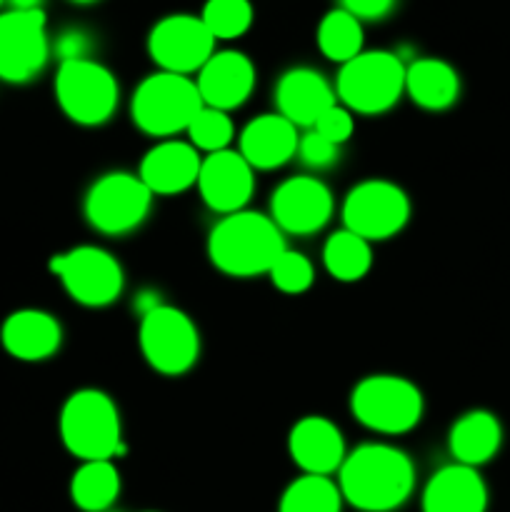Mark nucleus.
Returning a JSON list of instances; mask_svg holds the SVG:
<instances>
[{
	"label": "nucleus",
	"mask_w": 510,
	"mask_h": 512,
	"mask_svg": "<svg viewBox=\"0 0 510 512\" xmlns=\"http://www.w3.org/2000/svg\"><path fill=\"white\" fill-rule=\"evenodd\" d=\"M338 488L343 503L360 512L400 510L413 495L415 465L395 445L365 443L345 455Z\"/></svg>",
	"instance_id": "1"
},
{
	"label": "nucleus",
	"mask_w": 510,
	"mask_h": 512,
	"mask_svg": "<svg viewBox=\"0 0 510 512\" xmlns=\"http://www.w3.org/2000/svg\"><path fill=\"white\" fill-rule=\"evenodd\" d=\"M285 250V235L270 215L240 210L223 215L208 235V258L230 278L268 275Z\"/></svg>",
	"instance_id": "2"
},
{
	"label": "nucleus",
	"mask_w": 510,
	"mask_h": 512,
	"mask_svg": "<svg viewBox=\"0 0 510 512\" xmlns=\"http://www.w3.org/2000/svg\"><path fill=\"white\" fill-rule=\"evenodd\" d=\"M58 430L65 450L83 463L113 460L125 450L118 405L103 390H75L60 410Z\"/></svg>",
	"instance_id": "3"
},
{
	"label": "nucleus",
	"mask_w": 510,
	"mask_h": 512,
	"mask_svg": "<svg viewBox=\"0 0 510 512\" xmlns=\"http://www.w3.org/2000/svg\"><path fill=\"white\" fill-rule=\"evenodd\" d=\"M405 93V63L390 50H363L340 65L335 98L350 113L383 115Z\"/></svg>",
	"instance_id": "4"
},
{
	"label": "nucleus",
	"mask_w": 510,
	"mask_h": 512,
	"mask_svg": "<svg viewBox=\"0 0 510 512\" xmlns=\"http://www.w3.org/2000/svg\"><path fill=\"white\" fill-rule=\"evenodd\" d=\"M203 108L198 85L188 75L158 70L140 80L130 98V118L150 138H173L185 133Z\"/></svg>",
	"instance_id": "5"
},
{
	"label": "nucleus",
	"mask_w": 510,
	"mask_h": 512,
	"mask_svg": "<svg viewBox=\"0 0 510 512\" xmlns=\"http://www.w3.org/2000/svg\"><path fill=\"white\" fill-rule=\"evenodd\" d=\"M350 413L373 433L405 435L423 420L425 400L408 378L368 375L350 393Z\"/></svg>",
	"instance_id": "6"
},
{
	"label": "nucleus",
	"mask_w": 510,
	"mask_h": 512,
	"mask_svg": "<svg viewBox=\"0 0 510 512\" xmlns=\"http://www.w3.org/2000/svg\"><path fill=\"white\" fill-rule=\"evenodd\" d=\"M120 88L115 75L93 58L65 60L55 73V100L73 123L95 128L113 118Z\"/></svg>",
	"instance_id": "7"
},
{
	"label": "nucleus",
	"mask_w": 510,
	"mask_h": 512,
	"mask_svg": "<svg viewBox=\"0 0 510 512\" xmlns=\"http://www.w3.org/2000/svg\"><path fill=\"white\" fill-rule=\"evenodd\" d=\"M138 345L145 363L160 375H185L200 355V335L193 320L173 305H163L140 315Z\"/></svg>",
	"instance_id": "8"
},
{
	"label": "nucleus",
	"mask_w": 510,
	"mask_h": 512,
	"mask_svg": "<svg viewBox=\"0 0 510 512\" xmlns=\"http://www.w3.org/2000/svg\"><path fill=\"white\" fill-rule=\"evenodd\" d=\"M153 208V193L135 173L113 170L95 180L85 193V220L103 235H128L138 230Z\"/></svg>",
	"instance_id": "9"
},
{
	"label": "nucleus",
	"mask_w": 510,
	"mask_h": 512,
	"mask_svg": "<svg viewBox=\"0 0 510 512\" xmlns=\"http://www.w3.org/2000/svg\"><path fill=\"white\" fill-rule=\"evenodd\" d=\"M340 218L345 230L368 243L395 238L410 220V198L393 180H360L345 195Z\"/></svg>",
	"instance_id": "10"
},
{
	"label": "nucleus",
	"mask_w": 510,
	"mask_h": 512,
	"mask_svg": "<svg viewBox=\"0 0 510 512\" xmlns=\"http://www.w3.org/2000/svg\"><path fill=\"white\" fill-rule=\"evenodd\" d=\"M65 293L85 308H105L123 295L125 275L118 258L98 245H78L50 260Z\"/></svg>",
	"instance_id": "11"
},
{
	"label": "nucleus",
	"mask_w": 510,
	"mask_h": 512,
	"mask_svg": "<svg viewBox=\"0 0 510 512\" xmlns=\"http://www.w3.org/2000/svg\"><path fill=\"white\" fill-rule=\"evenodd\" d=\"M50 55L43 10L0 13V80L28 83L45 68Z\"/></svg>",
	"instance_id": "12"
},
{
	"label": "nucleus",
	"mask_w": 510,
	"mask_h": 512,
	"mask_svg": "<svg viewBox=\"0 0 510 512\" xmlns=\"http://www.w3.org/2000/svg\"><path fill=\"white\" fill-rule=\"evenodd\" d=\"M150 60L165 73H198L215 53V38L200 15L175 13L158 20L148 35Z\"/></svg>",
	"instance_id": "13"
},
{
	"label": "nucleus",
	"mask_w": 510,
	"mask_h": 512,
	"mask_svg": "<svg viewBox=\"0 0 510 512\" xmlns=\"http://www.w3.org/2000/svg\"><path fill=\"white\" fill-rule=\"evenodd\" d=\"M333 193L313 175L283 180L270 195V218L283 235H315L333 218Z\"/></svg>",
	"instance_id": "14"
},
{
	"label": "nucleus",
	"mask_w": 510,
	"mask_h": 512,
	"mask_svg": "<svg viewBox=\"0 0 510 512\" xmlns=\"http://www.w3.org/2000/svg\"><path fill=\"white\" fill-rule=\"evenodd\" d=\"M198 193L213 213L233 215L245 210L255 193L253 168L238 150L205 155L198 173Z\"/></svg>",
	"instance_id": "15"
},
{
	"label": "nucleus",
	"mask_w": 510,
	"mask_h": 512,
	"mask_svg": "<svg viewBox=\"0 0 510 512\" xmlns=\"http://www.w3.org/2000/svg\"><path fill=\"white\" fill-rule=\"evenodd\" d=\"M195 85H198L205 108L230 113V110L240 108L253 93L255 65L240 50H218L198 70Z\"/></svg>",
	"instance_id": "16"
},
{
	"label": "nucleus",
	"mask_w": 510,
	"mask_h": 512,
	"mask_svg": "<svg viewBox=\"0 0 510 512\" xmlns=\"http://www.w3.org/2000/svg\"><path fill=\"white\" fill-rule=\"evenodd\" d=\"M288 453L303 475H325L330 478L343 465L345 440L338 425L323 415H305L290 428Z\"/></svg>",
	"instance_id": "17"
},
{
	"label": "nucleus",
	"mask_w": 510,
	"mask_h": 512,
	"mask_svg": "<svg viewBox=\"0 0 510 512\" xmlns=\"http://www.w3.org/2000/svg\"><path fill=\"white\" fill-rule=\"evenodd\" d=\"M198 150L183 140H160L140 160L138 178L153 195H178L198 183L200 173Z\"/></svg>",
	"instance_id": "18"
},
{
	"label": "nucleus",
	"mask_w": 510,
	"mask_h": 512,
	"mask_svg": "<svg viewBox=\"0 0 510 512\" xmlns=\"http://www.w3.org/2000/svg\"><path fill=\"white\" fill-rule=\"evenodd\" d=\"M335 90L318 70L298 68L285 70L275 85V105H278V115L295 125V128H313L315 120L335 105Z\"/></svg>",
	"instance_id": "19"
},
{
	"label": "nucleus",
	"mask_w": 510,
	"mask_h": 512,
	"mask_svg": "<svg viewBox=\"0 0 510 512\" xmlns=\"http://www.w3.org/2000/svg\"><path fill=\"white\" fill-rule=\"evenodd\" d=\"M300 135L290 120L265 113L250 120L238 138V153L253 170H275L298 155Z\"/></svg>",
	"instance_id": "20"
},
{
	"label": "nucleus",
	"mask_w": 510,
	"mask_h": 512,
	"mask_svg": "<svg viewBox=\"0 0 510 512\" xmlns=\"http://www.w3.org/2000/svg\"><path fill=\"white\" fill-rule=\"evenodd\" d=\"M488 488L478 468L445 465L435 470L423 490V512H485Z\"/></svg>",
	"instance_id": "21"
},
{
	"label": "nucleus",
	"mask_w": 510,
	"mask_h": 512,
	"mask_svg": "<svg viewBox=\"0 0 510 512\" xmlns=\"http://www.w3.org/2000/svg\"><path fill=\"white\" fill-rule=\"evenodd\" d=\"M0 340L13 358L38 363V360H48L58 353L60 343H63V328H60L58 318L45 310L28 308L5 318Z\"/></svg>",
	"instance_id": "22"
},
{
	"label": "nucleus",
	"mask_w": 510,
	"mask_h": 512,
	"mask_svg": "<svg viewBox=\"0 0 510 512\" xmlns=\"http://www.w3.org/2000/svg\"><path fill=\"white\" fill-rule=\"evenodd\" d=\"M503 445L500 420L488 410H470L460 415L448 433V448L455 463L480 468L498 455Z\"/></svg>",
	"instance_id": "23"
},
{
	"label": "nucleus",
	"mask_w": 510,
	"mask_h": 512,
	"mask_svg": "<svg viewBox=\"0 0 510 512\" xmlns=\"http://www.w3.org/2000/svg\"><path fill=\"white\" fill-rule=\"evenodd\" d=\"M405 93L423 110H448L460 95L458 70L440 58H418L405 65Z\"/></svg>",
	"instance_id": "24"
},
{
	"label": "nucleus",
	"mask_w": 510,
	"mask_h": 512,
	"mask_svg": "<svg viewBox=\"0 0 510 512\" xmlns=\"http://www.w3.org/2000/svg\"><path fill=\"white\" fill-rule=\"evenodd\" d=\"M120 495V473L113 460H88L70 480V498L83 512H108Z\"/></svg>",
	"instance_id": "25"
},
{
	"label": "nucleus",
	"mask_w": 510,
	"mask_h": 512,
	"mask_svg": "<svg viewBox=\"0 0 510 512\" xmlns=\"http://www.w3.org/2000/svg\"><path fill=\"white\" fill-rule=\"evenodd\" d=\"M323 265L330 278L340 283H358L373 268V250L368 240L350 230H335L323 245Z\"/></svg>",
	"instance_id": "26"
},
{
	"label": "nucleus",
	"mask_w": 510,
	"mask_h": 512,
	"mask_svg": "<svg viewBox=\"0 0 510 512\" xmlns=\"http://www.w3.org/2000/svg\"><path fill=\"white\" fill-rule=\"evenodd\" d=\"M315 40H318V48L325 58L343 65L363 53V23L348 10L335 8L323 15Z\"/></svg>",
	"instance_id": "27"
},
{
	"label": "nucleus",
	"mask_w": 510,
	"mask_h": 512,
	"mask_svg": "<svg viewBox=\"0 0 510 512\" xmlns=\"http://www.w3.org/2000/svg\"><path fill=\"white\" fill-rule=\"evenodd\" d=\"M343 495L325 475H300L283 490L278 512H340Z\"/></svg>",
	"instance_id": "28"
},
{
	"label": "nucleus",
	"mask_w": 510,
	"mask_h": 512,
	"mask_svg": "<svg viewBox=\"0 0 510 512\" xmlns=\"http://www.w3.org/2000/svg\"><path fill=\"white\" fill-rule=\"evenodd\" d=\"M200 20L215 40H235L253 25V5L250 0H208Z\"/></svg>",
	"instance_id": "29"
},
{
	"label": "nucleus",
	"mask_w": 510,
	"mask_h": 512,
	"mask_svg": "<svg viewBox=\"0 0 510 512\" xmlns=\"http://www.w3.org/2000/svg\"><path fill=\"white\" fill-rule=\"evenodd\" d=\"M185 133H188L190 145H193L195 150H205V153L210 155L220 153V150H228L230 140H233L235 135V128L228 113L215 108H205L203 105Z\"/></svg>",
	"instance_id": "30"
},
{
	"label": "nucleus",
	"mask_w": 510,
	"mask_h": 512,
	"mask_svg": "<svg viewBox=\"0 0 510 512\" xmlns=\"http://www.w3.org/2000/svg\"><path fill=\"white\" fill-rule=\"evenodd\" d=\"M268 275L270 280H273L275 288L285 295L305 293L315 280L313 263H310L303 253H295V250L288 248L280 253V258L275 260Z\"/></svg>",
	"instance_id": "31"
},
{
	"label": "nucleus",
	"mask_w": 510,
	"mask_h": 512,
	"mask_svg": "<svg viewBox=\"0 0 510 512\" xmlns=\"http://www.w3.org/2000/svg\"><path fill=\"white\" fill-rule=\"evenodd\" d=\"M338 153H340V145L325 140L323 135L315 133L313 128H310L305 135H300L298 158L303 160L308 168H315V170L330 168V165L338 160Z\"/></svg>",
	"instance_id": "32"
},
{
	"label": "nucleus",
	"mask_w": 510,
	"mask_h": 512,
	"mask_svg": "<svg viewBox=\"0 0 510 512\" xmlns=\"http://www.w3.org/2000/svg\"><path fill=\"white\" fill-rule=\"evenodd\" d=\"M313 130H315V133L323 135L325 140H330V143H335V145L348 143L350 135H353V130H355L353 113H350L348 108H343L340 103L330 105V108L325 110V113L320 115L318 120H315Z\"/></svg>",
	"instance_id": "33"
},
{
	"label": "nucleus",
	"mask_w": 510,
	"mask_h": 512,
	"mask_svg": "<svg viewBox=\"0 0 510 512\" xmlns=\"http://www.w3.org/2000/svg\"><path fill=\"white\" fill-rule=\"evenodd\" d=\"M90 53V40L83 30H65L55 40V55L60 58V63L65 60H83Z\"/></svg>",
	"instance_id": "34"
},
{
	"label": "nucleus",
	"mask_w": 510,
	"mask_h": 512,
	"mask_svg": "<svg viewBox=\"0 0 510 512\" xmlns=\"http://www.w3.org/2000/svg\"><path fill=\"white\" fill-rule=\"evenodd\" d=\"M340 8L363 23V20H380L393 13L395 0H340Z\"/></svg>",
	"instance_id": "35"
},
{
	"label": "nucleus",
	"mask_w": 510,
	"mask_h": 512,
	"mask_svg": "<svg viewBox=\"0 0 510 512\" xmlns=\"http://www.w3.org/2000/svg\"><path fill=\"white\" fill-rule=\"evenodd\" d=\"M13 5V10H40L43 0H8Z\"/></svg>",
	"instance_id": "36"
},
{
	"label": "nucleus",
	"mask_w": 510,
	"mask_h": 512,
	"mask_svg": "<svg viewBox=\"0 0 510 512\" xmlns=\"http://www.w3.org/2000/svg\"><path fill=\"white\" fill-rule=\"evenodd\" d=\"M70 3H78V5H88V3H95V0H70Z\"/></svg>",
	"instance_id": "37"
},
{
	"label": "nucleus",
	"mask_w": 510,
	"mask_h": 512,
	"mask_svg": "<svg viewBox=\"0 0 510 512\" xmlns=\"http://www.w3.org/2000/svg\"><path fill=\"white\" fill-rule=\"evenodd\" d=\"M0 5H3V0H0Z\"/></svg>",
	"instance_id": "38"
},
{
	"label": "nucleus",
	"mask_w": 510,
	"mask_h": 512,
	"mask_svg": "<svg viewBox=\"0 0 510 512\" xmlns=\"http://www.w3.org/2000/svg\"><path fill=\"white\" fill-rule=\"evenodd\" d=\"M148 512H153V510H148Z\"/></svg>",
	"instance_id": "39"
}]
</instances>
